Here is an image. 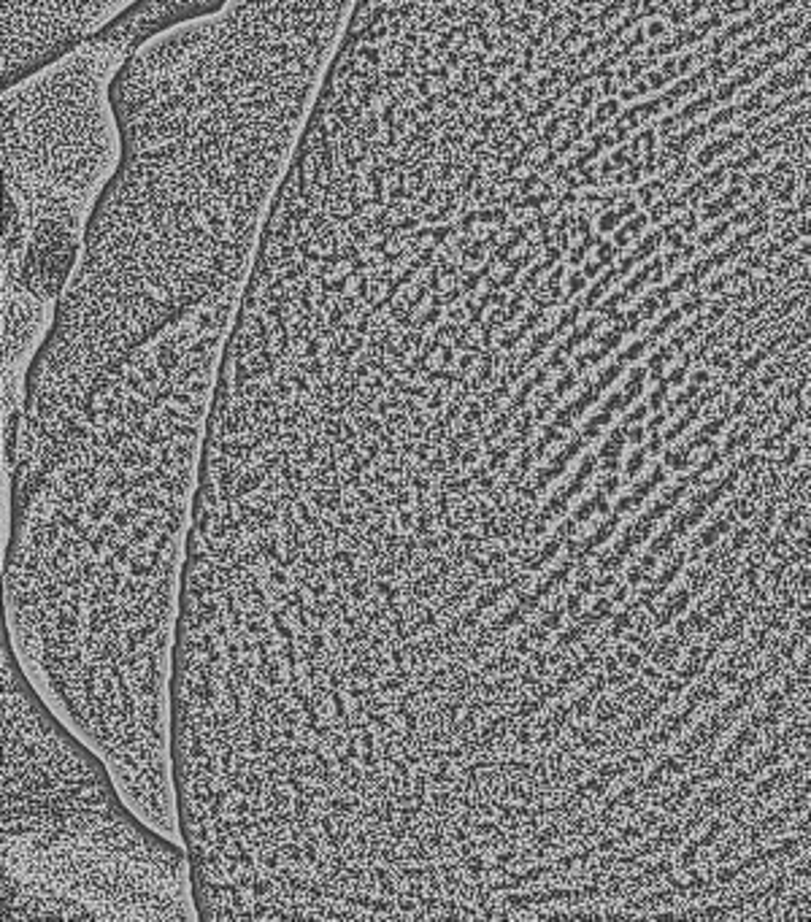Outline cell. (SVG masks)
Instances as JSON below:
<instances>
[{
	"mask_svg": "<svg viewBox=\"0 0 811 922\" xmlns=\"http://www.w3.org/2000/svg\"><path fill=\"white\" fill-rule=\"evenodd\" d=\"M241 295L200 298L117 360L38 476L11 495L5 644L128 806L174 841L181 587Z\"/></svg>",
	"mask_w": 811,
	"mask_h": 922,
	"instance_id": "cell-1",
	"label": "cell"
},
{
	"mask_svg": "<svg viewBox=\"0 0 811 922\" xmlns=\"http://www.w3.org/2000/svg\"><path fill=\"white\" fill-rule=\"evenodd\" d=\"M357 0H230L117 71L119 165L33 354L11 487L38 476L106 371L171 316L244 287Z\"/></svg>",
	"mask_w": 811,
	"mask_h": 922,
	"instance_id": "cell-2",
	"label": "cell"
},
{
	"mask_svg": "<svg viewBox=\"0 0 811 922\" xmlns=\"http://www.w3.org/2000/svg\"><path fill=\"white\" fill-rule=\"evenodd\" d=\"M135 46L103 30L25 82L3 89L5 168V376L57 306L92 209L119 165L108 87Z\"/></svg>",
	"mask_w": 811,
	"mask_h": 922,
	"instance_id": "cell-3",
	"label": "cell"
},
{
	"mask_svg": "<svg viewBox=\"0 0 811 922\" xmlns=\"http://www.w3.org/2000/svg\"><path fill=\"white\" fill-rule=\"evenodd\" d=\"M141 0H3V89L111 27Z\"/></svg>",
	"mask_w": 811,
	"mask_h": 922,
	"instance_id": "cell-4",
	"label": "cell"
},
{
	"mask_svg": "<svg viewBox=\"0 0 811 922\" xmlns=\"http://www.w3.org/2000/svg\"><path fill=\"white\" fill-rule=\"evenodd\" d=\"M3 922H192L189 909H163L87 895L3 868Z\"/></svg>",
	"mask_w": 811,
	"mask_h": 922,
	"instance_id": "cell-5",
	"label": "cell"
},
{
	"mask_svg": "<svg viewBox=\"0 0 811 922\" xmlns=\"http://www.w3.org/2000/svg\"><path fill=\"white\" fill-rule=\"evenodd\" d=\"M722 831H725V820H722V817H720V820H714V822L709 825V831H706V833L701 835V838H695L698 849H703V846H712V844L717 841V835H720Z\"/></svg>",
	"mask_w": 811,
	"mask_h": 922,
	"instance_id": "cell-6",
	"label": "cell"
},
{
	"mask_svg": "<svg viewBox=\"0 0 811 922\" xmlns=\"http://www.w3.org/2000/svg\"><path fill=\"white\" fill-rule=\"evenodd\" d=\"M801 452H803V446H801V441H792L790 443V449L784 452V457L779 460V468H792L795 463H798V457H801Z\"/></svg>",
	"mask_w": 811,
	"mask_h": 922,
	"instance_id": "cell-7",
	"label": "cell"
}]
</instances>
